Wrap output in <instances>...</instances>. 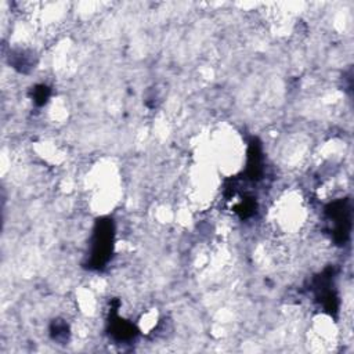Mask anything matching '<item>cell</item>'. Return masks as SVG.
<instances>
[{
  "instance_id": "obj_2",
  "label": "cell",
  "mask_w": 354,
  "mask_h": 354,
  "mask_svg": "<svg viewBox=\"0 0 354 354\" xmlns=\"http://www.w3.org/2000/svg\"><path fill=\"white\" fill-rule=\"evenodd\" d=\"M328 213H329V220L332 221V225H333L332 234L335 235V239L344 242L350 231V210L346 202L339 201L333 203L328 209Z\"/></svg>"
},
{
  "instance_id": "obj_1",
  "label": "cell",
  "mask_w": 354,
  "mask_h": 354,
  "mask_svg": "<svg viewBox=\"0 0 354 354\" xmlns=\"http://www.w3.org/2000/svg\"><path fill=\"white\" fill-rule=\"evenodd\" d=\"M112 223L109 220L100 221L94 231L91 243V261L94 263V267L100 268L108 260L109 253L112 252Z\"/></svg>"
}]
</instances>
